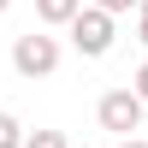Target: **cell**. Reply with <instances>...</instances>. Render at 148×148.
I'll list each match as a JSON object with an SVG mask.
<instances>
[{
    "label": "cell",
    "mask_w": 148,
    "mask_h": 148,
    "mask_svg": "<svg viewBox=\"0 0 148 148\" xmlns=\"http://www.w3.org/2000/svg\"><path fill=\"white\" fill-rule=\"evenodd\" d=\"M6 6H12V0H0V12H6Z\"/></svg>",
    "instance_id": "cell-11"
},
{
    "label": "cell",
    "mask_w": 148,
    "mask_h": 148,
    "mask_svg": "<svg viewBox=\"0 0 148 148\" xmlns=\"http://www.w3.org/2000/svg\"><path fill=\"white\" fill-rule=\"evenodd\" d=\"M130 95H136V101L148 107V59H142V65H136V83H130Z\"/></svg>",
    "instance_id": "cell-8"
},
{
    "label": "cell",
    "mask_w": 148,
    "mask_h": 148,
    "mask_svg": "<svg viewBox=\"0 0 148 148\" xmlns=\"http://www.w3.org/2000/svg\"><path fill=\"white\" fill-rule=\"evenodd\" d=\"M24 148H71L65 130H24Z\"/></svg>",
    "instance_id": "cell-5"
},
{
    "label": "cell",
    "mask_w": 148,
    "mask_h": 148,
    "mask_svg": "<svg viewBox=\"0 0 148 148\" xmlns=\"http://www.w3.org/2000/svg\"><path fill=\"white\" fill-rule=\"evenodd\" d=\"M65 30H71V47H77L83 59H107L113 42H119V18H107V12H95V6H83Z\"/></svg>",
    "instance_id": "cell-2"
},
{
    "label": "cell",
    "mask_w": 148,
    "mask_h": 148,
    "mask_svg": "<svg viewBox=\"0 0 148 148\" xmlns=\"http://www.w3.org/2000/svg\"><path fill=\"white\" fill-rule=\"evenodd\" d=\"M83 6H95V12H107V18H119V12H136L142 0H83Z\"/></svg>",
    "instance_id": "cell-7"
},
{
    "label": "cell",
    "mask_w": 148,
    "mask_h": 148,
    "mask_svg": "<svg viewBox=\"0 0 148 148\" xmlns=\"http://www.w3.org/2000/svg\"><path fill=\"white\" fill-rule=\"evenodd\" d=\"M77 12H83V0H36V18H42V30H65Z\"/></svg>",
    "instance_id": "cell-4"
},
{
    "label": "cell",
    "mask_w": 148,
    "mask_h": 148,
    "mask_svg": "<svg viewBox=\"0 0 148 148\" xmlns=\"http://www.w3.org/2000/svg\"><path fill=\"white\" fill-rule=\"evenodd\" d=\"M0 148H24V125H18V113H0Z\"/></svg>",
    "instance_id": "cell-6"
},
{
    "label": "cell",
    "mask_w": 148,
    "mask_h": 148,
    "mask_svg": "<svg viewBox=\"0 0 148 148\" xmlns=\"http://www.w3.org/2000/svg\"><path fill=\"white\" fill-rule=\"evenodd\" d=\"M142 113H148V107H142L130 89H107L101 101H95V119H101V130H113V136L142 130Z\"/></svg>",
    "instance_id": "cell-3"
},
{
    "label": "cell",
    "mask_w": 148,
    "mask_h": 148,
    "mask_svg": "<svg viewBox=\"0 0 148 148\" xmlns=\"http://www.w3.org/2000/svg\"><path fill=\"white\" fill-rule=\"evenodd\" d=\"M119 148H148V142H142V136H125V142H119Z\"/></svg>",
    "instance_id": "cell-10"
},
{
    "label": "cell",
    "mask_w": 148,
    "mask_h": 148,
    "mask_svg": "<svg viewBox=\"0 0 148 148\" xmlns=\"http://www.w3.org/2000/svg\"><path fill=\"white\" fill-rule=\"evenodd\" d=\"M59 59H65V47L47 30H24L18 42H12V71H18V77H53Z\"/></svg>",
    "instance_id": "cell-1"
},
{
    "label": "cell",
    "mask_w": 148,
    "mask_h": 148,
    "mask_svg": "<svg viewBox=\"0 0 148 148\" xmlns=\"http://www.w3.org/2000/svg\"><path fill=\"white\" fill-rule=\"evenodd\" d=\"M136 42L148 47V0H142V6H136Z\"/></svg>",
    "instance_id": "cell-9"
}]
</instances>
